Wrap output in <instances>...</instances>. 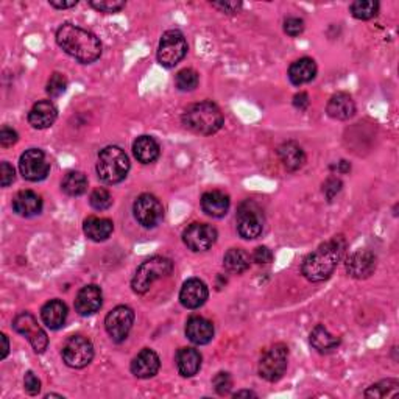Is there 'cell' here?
Returning <instances> with one entry per match:
<instances>
[{"label": "cell", "instance_id": "48", "mask_svg": "<svg viewBox=\"0 0 399 399\" xmlns=\"http://www.w3.org/2000/svg\"><path fill=\"white\" fill-rule=\"evenodd\" d=\"M49 4L52 5L53 8H56V10H68V8H72V6H75L78 2H77V0H70V2H60V0H50Z\"/></svg>", "mask_w": 399, "mask_h": 399}, {"label": "cell", "instance_id": "14", "mask_svg": "<svg viewBox=\"0 0 399 399\" xmlns=\"http://www.w3.org/2000/svg\"><path fill=\"white\" fill-rule=\"evenodd\" d=\"M217 229L208 223H192L184 229L183 242L192 251H208L217 241Z\"/></svg>", "mask_w": 399, "mask_h": 399}, {"label": "cell", "instance_id": "36", "mask_svg": "<svg viewBox=\"0 0 399 399\" xmlns=\"http://www.w3.org/2000/svg\"><path fill=\"white\" fill-rule=\"evenodd\" d=\"M89 203L94 209H97V211H105V209L111 208L113 197H111V194L106 191V189L99 187L92 191L91 197H89Z\"/></svg>", "mask_w": 399, "mask_h": 399}, {"label": "cell", "instance_id": "19", "mask_svg": "<svg viewBox=\"0 0 399 399\" xmlns=\"http://www.w3.org/2000/svg\"><path fill=\"white\" fill-rule=\"evenodd\" d=\"M58 118V111L52 101L41 100L34 103L28 113V123L36 129H46L52 127Z\"/></svg>", "mask_w": 399, "mask_h": 399}, {"label": "cell", "instance_id": "30", "mask_svg": "<svg viewBox=\"0 0 399 399\" xmlns=\"http://www.w3.org/2000/svg\"><path fill=\"white\" fill-rule=\"evenodd\" d=\"M310 345L318 353H331L340 345V338L334 336L323 324H317L310 332Z\"/></svg>", "mask_w": 399, "mask_h": 399}, {"label": "cell", "instance_id": "23", "mask_svg": "<svg viewBox=\"0 0 399 399\" xmlns=\"http://www.w3.org/2000/svg\"><path fill=\"white\" fill-rule=\"evenodd\" d=\"M326 111L336 120H348L351 119L355 114V103L351 99L350 94L346 92H338L336 96H332L326 106Z\"/></svg>", "mask_w": 399, "mask_h": 399}, {"label": "cell", "instance_id": "37", "mask_svg": "<svg viewBox=\"0 0 399 399\" xmlns=\"http://www.w3.org/2000/svg\"><path fill=\"white\" fill-rule=\"evenodd\" d=\"M68 89V78L60 72H55L47 82V94L50 97H60Z\"/></svg>", "mask_w": 399, "mask_h": 399}, {"label": "cell", "instance_id": "42", "mask_svg": "<svg viewBox=\"0 0 399 399\" xmlns=\"http://www.w3.org/2000/svg\"><path fill=\"white\" fill-rule=\"evenodd\" d=\"M18 139H19V136H18L16 132H14L13 128L4 127L2 129H0V145H2L4 148L11 147V145H14V144L18 142Z\"/></svg>", "mask_w": 399, "mask_h": 399}, {"label": "cell", "instance_id": "15", "mask_svg": "<svg viewBox=\"0 0 399 399\" xmlns=\"http://www.w3.org/2000/svg\"><path fill=\"white\" fill-rule=\"evenodd\" d=\"M376 270V256L368 250H359L346 260V272L355 279L372 277Z\"/></svg>", "mask_w": 399, "mask_h": 399}, {"label": "cell", "instance_id": "5", "mask_svg": "<svg viewBox=\"0 0 399 399\" xmlns=\"http://www.w3.org/2000/svg\"><path fill=\"white\" fill-rule=\"evenodd\" d=\"M172 272H173V262L170 259L163 256H153L145 260V262L137 268V272L132 281V287L136 293L144 295L148 292L155 281L169 277Z\"/></svg>", "mask_w": 399, "mask_h": 399}, {"label": "cell", "instance_id": "47", "mask_svg": "<svg viewBox=\"0 0 399 399\" xmlns=\"http://www.w3.org/2000/svg\"><path fill=\"white\" fill-rule=\"evenodd\" d=\"M293 106L300 111H306L309 108V96L306 92H300L293 97Z\"/></svg>", "mask_w": 399, "mask_h": 399}, {"label": "cell", "instance_id": "8", "mask_svg": "<svg viewBox=\"0 0 399 399\" xmlns=\"http://www.w3.org/2000/svg\"><path fill=\"white\" fill-rule=\"evenodd\" d=\"M289 360V348L282 343L272 346L259 362V376L268 382H277L284 376Z\"/></svg>", "mask_w": 399, "mask_h": 399}, {"label": "cell", "instance_id": "2", "mask_svg": "<svg viewBox=\"0 0 399 399\" xmlns=\"http://www.w3.org/2000/svg\"><path fill=\"white\" fill-rule=\"evenodd\" d=\"M56 44L83 64L97 61L101 55V42L97 36L74 24H64L58 28Z\"/></svg>", "mask_w": 399, "mask_h": 399}, {"label": "cell", "instance_id": "28", "mask_svg": "<svg viewBox=\"0 0 399 399\" xmlns=\"http://www.w3.org/2000/svg\"><path fill=\"white\" fill-rule=\"evenodd\" d=\"M159 144L151 136H139L133 144V153L137 161L151 164L159 158Z\"/></svg>", "mask_w": 399, "mask_h": 399}, {"label": "cell", "instance_id": "35", "mask_svg": "<svg viewBox=\"0 0 399 399\" xmlns=\"http://www.w3.org/2000/svg\"><path fill=\"white\" fill-rule=\"evenodd\" d=\"M198 82H200L198 74L194 69L179 70L177 74V78H175V84L181 92L194 91L198 86Z\"/></svg>", "mask_w": 399, "mask_h": 399}, {"label": "cell", "instance_id": "27", "mask_svg": "<svg viewBox=\"0 0 399 399\" xmlns=\"http://www.w3.org/2000/svg\"><path fill=\"white\" fill-rule=\"evenodd\" d=\"M317 75V64L312 58H301L289 68V78L295 86L306 84Z\"/></svg>", "mask_w": 399, "mask_h": 399}, {"label": "cell", "instance_id": "21", "mask_svg": "<svg viewBox=\"0 0 399 399\" xmlns=\"http://www.w3.org/2000/svg\"><path fill=\"white\" fill-rule=\"evenodd\" d=\"M13 211L20 217H33L42 211V200L33 191H20L13 198Z\"/></svg>", "mask_w": 399, "mask_h": 399}, {"label": "cell", "instance_id": "29", "mask_svg": "<svg viewBox=\"0 0 399 399\" xmlns=\"http://www.w3.org/2000/svg\"><path fill=\"white\" fill-rule=\"evenodd\" d=\"M114 224L110 219H100V217H89L84 220L83 231L88 239L94 242H103L113 234Z\"/></svg>", "mask_w": 399, "mask_h": 399}, {"label": "cell", "instance_id": "45", "mask_svg": "<svg viewBox=\"0 0 399 399\" xmlns=\"http://www.w3.org/2000/svg\"><path fill=\"white\" fill-rule=\"evenodd\" d=\"M14 181V169L10 163H2L0 165V184L8 187Z\"/></svg>", "mask_w": 399, "mask_h": 399}, {"label": "cell", "instance_id": "52", "mask_svg": "<svg viewBox=\"0 0 399 399\" xmlns=\"http://www.w3.org/2000/svg\"><path fill=\"white\" fill-rule=\"evenodd\" d=\"M46 398H63L61 395H47Z\"/></svg>", "mask_w": 399, "mask_h": 399}, {"label": "cell", "instance_id": "44", "mask_svg": "<svg viewBox=\"0 0 399 399\" xmlns=\"http://www.w3.org/2000/svg\"><path fill=\"white\" fill-rule=\"evenodd\" d=\"M253 260L256 264H270L273 260V253L267 246H258L255 253H253Z\"/></svg>", "mask_w": 399, "mask_h": 399}, {"label": "cell", "instance_id": "39", "mask_svg": "<svg viewBox=\"0 0 399 399\" xmlns=\"http://www.w3.org/2000/svg\"><path fill=\"white\" fill-rule=\"evenodd\" d=\"M213 386H214L217 393H219L220 396L229 395L231 388H233V379H231L229 373L222 372V373L217 374L213 379Z\"/></svg>", "mask_w": 399, "mask_h": 399}, {"label": "cell", "instance_id": "41", "mask_svg": "<svg viewBox=\"0 0 399 399\" xmlns=\"http://www.w3.org/2000/svg\"><path fill=\"white\" fill-rule=\"evenodd\" d=\"M24 388L25 391L30 396H36V395H39V391H41V381L38 379V377L34 376L33 372H28L24 377Z\"/></svg>", "mask_w": 399, "mask_h": 399}, {"label": "cell", "instance_id": "49", "mask_svg": "<svg viewBox=\"0 0 399 399\" xmlns=\"http://www.w3.org/2000/svg\"><path fill=\"white\" fill-rule=\"evenodd\" d=\"M0 338H2V343H4V346H2V354H0V357L2 359H5L6 355H8V353H10V343H8V337L5 336V334H2V336H0Z\"/></svg>", "mask_w": 399, "mask_h": 399}, {"label": "cell", "instance_id": "50", "mask_svg": "<svg viewBox=\"0 0 399 399\" xmlns=\"http://www.w3.org/2000/svg\"><path fill=\"white\" fill-rule=\"evenodd\" d=\"M258 395L255 391H250V390H242V391H237L234 393V398H256Z\"/></svg>", "mask_w": 399, "mask_h": 399}, {"label": "cell", "instance_id": "38", "mask_svg": "<svg viewBox=\"0 0 399 399\" xmlns=\"http://www.w3.org/2000/svg\"><path fill=\"white\" fill-rule=\"evenodd\" d=\"M89 5L100 13H118L125 8V2L122 0H91Z\"/></svg>", "mask_w": 399, "mask_h": 399}, {"label": "cell", "instance_id": "43", "mask_svg": "<svg viewBox=\"0 0 399 399\" xmlns=\"http://www.w3.org/2000/svg\"><path fill=\"white\" fill-rule=\"evenodd\" d=\"M340 189H342V181L337 178H329L323 184V194L326 195V198L331 201L340 192Z\"/></svg>", "mask_w": 399, "mask_h": 399}, {"label": "cell", "instance_id": "12", "mask_svg": "<svg viewBox=\"0 0 399 399\" xmlns=\"http://www.w3.org/2000/svg\"><path fill=\"white\" fill-rule=\"evenodd\" d=\"M133 323H134V312L128 306L114 308L105 318V328L108 336L118 343L123 342V340L128 337L129 331L133 328Z\"/></svg>", "mask_w": 399, "mask_h": 399}, {"label": "cell", "instance_id": "22", "mask_svg": "<svg viewBox=\"0 0 399 399\" xmlns=\"http://www.w3.org/2000/svg\"><path fill=\"white\" fill-rule=\"evenodd\" d=\"M229 197L222 191H209L201 197V209L214 219H222L229 209Z\"/></svg>", "mask_w": 399, "mask_h": 399}, {"label": "cell", "instance_id": "25", "mask_svg": "<svg viewBox=\"0 0 399 399\" xmlns=\"http://www.w3.org/2000/svg\"><path fill=\"white\" fill-rule=\"evenodd\" d=\"M278 156L281 159L282 165H284L289 172H295V170L301 169L304 163H306V155H304V150L293 141L282 144L278 148Z\"/></svg>", "mask_w": 399, "mask_h": 399}, {"label": "cell", "instance_id": "33", "mask_svg": "<svg viewBox=\"0 0 399 399\" xmlns=\"http://www.w3.org/2000/svg\"><path fill=\"white\" fill-rule=\"evenodd\" d=\"M399 395V382L387 379L374 384L365 391V398H395Z\"/></svg>", "mask_w": 399, "mask_h": 399}, {"label": "cell", "instance_id": "4", "mask_svg": "<svg viewBox=\"0 0 399 399\" xmlns=\"http://www.w3.org/2000/svg\"><path fill=\"white\" fill-rule=\"evenodd\" d=\"M129 172V159L125 151L115 145H110L100 151L97 161V175L105 184H118L127 178Z\"/></svg>", "mask_w": 399, "mask_h": 399}, {"label": "cell", "instance_id": "1", "mask_svg": "<svg viewBox=\"0 0 399 399\" xmlns=\"http://www.w3.org/2000/svg\"><path fill=\"white\" fill-rule=\"evenodd\" d=\"M346 251V241L342 236L332 237L322 243L315 251L303 260L301 273L310 282H322L328 279L336 270Z\"/></svg>", "mask_w": 399, "mask_h": 399}, {"label": "cell", "instance_id": "46", "mask_svg": "<svg viewBox=\"0 0 399 399\" xmlns=\"http://www.w3.org/2000/svg\"><path fill=\"white\" fill-rule=\"evenodd\" d=\"M213 6L214 8H219L223 13L233 14L242 8V4L241 2H219V4H213Z\"/></svg>", "mask_w": 399, "mask_h": 399}, {"label": "cell", "instance_id": "18", "mask_svg": "<svg viewBox=\"0 0 399 399\" xmlns=\"http://www.w3.org/2000/svg\"><path fill=\"white\" fill-rule=\"evenodd\" d=\"M159 367H161L159 355L153 350L145 348L133 359L132 373L139 379H150L159 372Z\"/></svg>", "mask_w": 399, "mask_h": 399}, {"label": "cell", "instance_id": "31", "mask_svg": "<svg viewBox=\"0 0 399 399\" xmlns=\"http://www.w3.org/2000/svg\"><path fill=\"white\" fill-rule=\"evenodd\" d=\"M223 264L228 272L241 274L250 268L251 258L248 253L242 248H231L227 251V255H224Z\"/></svg>", "mask_w": 399, "mask_h": 399}, {"label": "cell", "instance_id": "9", "mask_svg": "<svg viewBox=\"0 0 399 399\" xmlns=\"http://www.w3.org/2000/svg\"><path fill=\"white\" fill-rule=\"evenodd\" d=\"M13 329L20 336H24L32 343L36 353H44L49 345V337L46 331L38 324V320L30 312H23L13 320Z\"/></svg>", "mask_w": 399, "mask_h": 399}, {"label": "cell", "instance_id": "6", "mask_svg": "<svg viewBox=\"0 0 399 399\" xmlns=\"http://www.w3.org/2000/svg\"><path fill=\"white\" fill-rule=\"evenodd\" d=\"M237 231L241 237L251 241L260 236L264 229V213L258 203L253 200H245L237 209Z\"/></svg>", "mask_w": 399, "mask_h": 399}, {"label": "cell", "instance_id": "24", "mask_svg": "<svg viewBox=\"0 0 399 399\" xmlns=\"http://www.w3.org/2000/svg\"><path fill=\"white\" fill-rule=\"evenodd\" d=\"M41 318L49 329H60L66 323L68 306L60 300H50L42 306Z\"/></svg>", "mask_w": 399, "mask_h": 399}, {"label": "cell", "instance_id": "16", "mask_svg": "<svg viewBox=\"0 0 399 399\" xmlns=\"http://www.w3.org/2000/svg\"><path fill=\"white\" fill-rule=\"evenodd\" d=\"M209 296L208 286L198 278L187 279L179 292V301L186 309H198Z\"/></svg>", "mask_w": 399, "mask_h": 399}, {"label": "cell", "instance_id": "32", "mask_svg": "<svg viewBox=\"0 0 399 399\" xmlns=\"http://www.w3.org/2000/svg\"><path fill=\"white\" fill-rule=\"evenodd\" d=\"M61 187L69 197H80V195H83L88 191V178L82 172H69L64 177Z\"/></svg>", "mask_w": 399, "mask_h": 399}, {"label": "cell", "instance_id": "40", "mask_svg": "<svg viewBox=\"0 0 399 399\" xmlns=\"http://www.w3.org/2000/svg\"><path fill=\"white\" fill-rule=\"evenodd\" d=\"M284 32L295 38L304 32V20L300 18H287L284 20Z\"/></svg>", "mask_w": 399, "mask_h": 399}, {"label": "cell", "instance_id": "10", "mask_svg": "<svg viewBox=\"0 0 399 399\" xmlns=\"http://www.w3.org/2000/svg\"><path fill=\"white\" fill-rule=\"evenodd\" d=\"M94 359V346L89 338L72 336L63 346V360L70 368H84Z\"/></svg>", "mask_w": 399, "mask_h": 399}, {"label": "cell", "instance_id": "20", "mask_svg": "<svg viewBox=\"0 0 399 399\" xmlns=\"http://www.w3.org/2000/svg\"><path fill=\"white\" fill-rule=\"evenodd\" d=\"M186 336L195 345H206L214 337V324L203 317H191L186 323Z\"/></svg>", "mask_w": 399, "mask_h": 399}, {"label": "cell", "instance_id": "17", "mask_svg": "<svg viewBox=\"0 0 399 399\" xmlns=\"http://www.w3.org/2000/svg\"><path fill=\"white\" fill-rule=\"evenodd\" d=\"M101 303H103V293L99 286H86L80 290L75 298V310L82 317L94 315L100 310Z\"/></svg>", "mask_w": 399, "mask_h": 399}, {"label": "cell", "instance_id": "34", "mask_svg": "<svg viewBox=\"0 0 399 399\" xmlns=\"http://www.w3.org/2000/svg\"><path fill=\"white\" fill-rule=\"evenodd\" d=\"M350 10L355 19L368 20L379 13V2H374V0H355L351 4Z\"/></svg>", "mask_w": 399, "mask_h": 399}, {"label": "cell", "instance_id": "51", "mask_svg": "<svg viewBox=\"0 0 399 399\" xmlns=\"http://www.w3.org/2000/svg\"><path fill=\"white\" fill-rule=\"evenodd\" d=\"M338 169H340V172H342V173H346V172L351 170V165H350V163H346V161H340L338 163Z\"/></svg>", "mask_w": 399, "mask_h": 399}, {"label": "cell", "instance_id": "3", "mask_svg": "<svg viewBox=\"0 0 399 399\" xmlns=\"http://www.w3.org/2000/svg\"><path fill=\"white\" fill-rule=\"evenodd\" d=\"M223 122L224 119L220 108L208 100L187 106L183 113L184 127L203 136H211L219 132L223 127Z\"/></svg>", "mask_w": 399, "mask_h": 399}, {"label": "cell", "instance_id": "11", "mask_svg": "<svg viewBox=\"0 0 399 399\" xmlns=\"http://www.w3.org/2000/svg\"><path fill=\"white\" fill-rule=\"evenodd\" d=\"M134 219L137 223L142 224L144 228H155L163 222L164 208L163 203L159 201L155 195L142 194L137 197L133 205Z\"/></svg>", "mask_w": 399, "mask_h": 399}, {"label": "cell", "instance_id": "7", "mask_svg": "<svg viewBox=\"0 0 399 399\" xmlns=\"http://www.w3.org/2000/svg\"><path fill=\"white\" fill-rule=\"evenodd\" d=\"M187 53V41L179 30H167L158 47V63L170 69L183 60Z\"/></svg>", "mask_w": 399, "mask_h": 399}, {"label": "cell", "instance_id": "26", "mask_svg": "<svg viewBox=\"0 0 399 399\" xmlns=\"http://www.w3.org/2000/svg\"><path fill=\"white\" fill-rule=\"evenodd\" d=\"M177 367L183 377H192L201 368V354L195 348H181L177 353Z\"/></svg>", "mask_w": 399, "mask_h": 399}, {"label": "cell", "instance_id": "13", "mask_svg": "<svg viewBox=\"0 0 399 399\" xmlns=\"http://www.w3.org/2000/svg\"><path fill=\"white\" fill-rule=\"evenodd\" d=\"M19 170L28 181H42L49 175L50 163L47 161L44 151L39 148H30L20 156Z\"/></svg>", "mask_w": 399, "mask_h": 399}]
</instances>
